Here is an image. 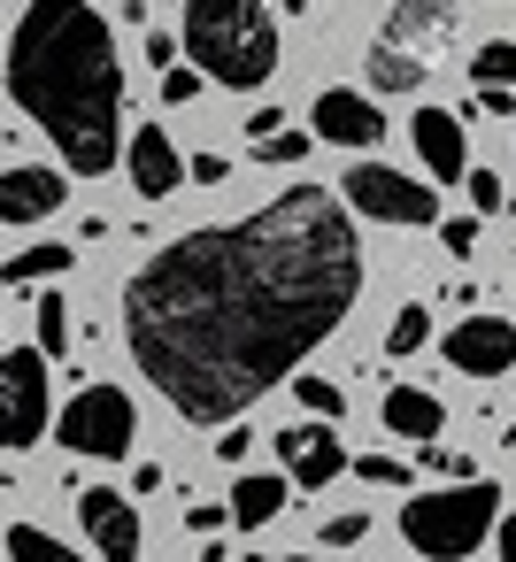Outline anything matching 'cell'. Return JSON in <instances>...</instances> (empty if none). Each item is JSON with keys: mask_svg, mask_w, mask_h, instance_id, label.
Wrapping results in <instances>:
<instances>
[{"mask_svg": "<svg viewBox=\"0 0 516 562\" xmlns=\"http://www.w3.org/2000/svg\"><path fill=\"white\" fill-rule=\"evenodd\" d=\"M355 216L324 186H285L239 224L170 239L124 285V339L186 424H232L285 385L355 308Z\"/></svg>", "mask_w": 516, "mask_h": 562, "instance_id": "1", "label": "cell"}, {"mask_svg": "<svg viewBox=\"0 0 516 562\" xmlns=\"http://www.w3.org/2000/svg\"><path fill=\"white\" fill-rule=\"evenodd\" d=\"M16 109L63 147V170L109 178L124 155V63L93 0H32L9 40Z\"/></svg>", "mask_w": 516, "mask_h": 562, "instance_id": "2", "label": "cell"}, {"mask_svg": "<svg viewBox=\"0 0 516 562\" xmlns=\"http://www.w3.org/2000/svg\"><path fill=\"white\" fill-rule=\"evenodd\" d=\"M186 55L201 78H216L232 93H262L278 78L270 0H186Z\"/></svg>", "mask_w": 516, "mask_h": 562, "instance_id": "3", "label": "cell"}, {"mask_svg": "<svg viewBox=\"0 0 516 562\" xmlns=\"http://www.w3.org/2000/svg\"><path fill=\"white\" fill-rule=\"evenodd\" d=\"M455 40V0H393L385 32L370 40L362 70H370V93H416L439 63V47Z\"/></svg>", "mask_w": 516, "mask_h": 562, "instance_id": "4", "label": "cell"}, {"mask_svg": "<svg viewBox=\"0 0 516 562\" xmlns=\"http://www.w3.org/2000/svg\"><path fill=\"white\" fill-rule=\"evenodd\" d=\"M493 508H501V493H493L485 477H455V485L416 493V501L401 508V539H408L416 554H431V562H462V554L485 547Z\"/></svg>", "mask_w": 516, "mask_h": 562, "instance_id": "5", "label": "cell"}, {"mask_svg": "<svg viewBox=\"0 0 516 562\" xmlns=\"http://www.w3.org/2000/svg\"><path fill=\"white\" fill-rule=\"evenodd\" d=\"M63 447L70 454H101V462H124L132 454V439H139V408H132V393L124 385H86L70 408H63Z\"/></svg>", "mask_w": 516, "mask_h": 562, "instance_id": "6", "label": "cell"}, {"mask_svg": "<svg viewBox=\"0 0 516 562\" xmlns=\"http://www.w3.org/2000/svg\"><path fill=\"white\" fill-rule=\"evenodd\" d=\"M339 201L362 209L370 224H439L431 186H416V178H401V170H385V162H355V170L339 178Z\"/></svg>", "mask_w": 516, "mask_h": 562, "instance_id": "7", "label": "cell"}, {"mask_svg": "<svg viewBox=\"0 0 516 562\" xmlns=\"http://www.w3.org/2000/svg\"><path fill=\"white\" fill-rule=\"evenodd\" d=\"M47 431V355L9 347L0 355V447H32Z\"/></svg>", "mask_w": 516, "mask_h": 562, "instance_id": "8", "label": "cell"}, {"mask_svg": "<svg viewBox=\"0 0 516 562\" xmlns=\"http://www.w3.org/2000/svg\"><path fill=\"white\" fill-rule=\"evenodd\" d=\"M439 355H447L462 378H501V370L516 362V324H508V316H462V324H447Z\"/></svg>", "mask_w": 516, "mask_h": 562, "instance_id": "9", "label": "cell"}, {"mask_svg": "<svg viewBox=\"0 0 516 562\" xmlns=\"http://www.w3.org/2000/svg\"><path fill=\"white\" fill-rule=\"evenodd\" d=\"M278 454H285V477L293 485H332L339 470H347V447H339V431H332V416H316V424H293V431H278L270 439Z\"/></svg>", "mask_w": 516, "mask_h": 562, "instance_id": "10", "label": "cell"}, {"mask_svg": "<svg viewBox=\"0 0 516 562\" xmlns=\"http://www.w3.org/2000/svg\"><path fill=\"white\" fill-rule=\"evenodd\" d=\"M309 132H316V139H332V147H378V139H385V116H378V101H370V93L332 86V93H316Z\"/></svg>", "mask_w": 516, "mask_h": 562, "instance_id": "11", "label": "cell"}, {"mask_svg": "<svg viewBox=\"0 0 516 562\" xmlns=\"http://www.w3.org/2000/svg\"><path fill=\"white\" fill-rule=\"evenodd\" d=\"M78 524L93 531V554L101 562H139V508L124 493H109V485L78 493Z\"/></svg>", "mask_w": 516, "mask_h": 562, "instance_id": "12", "label": "cell"}, {"mask_svg": "<svg viewBox=\"0 0 516 562\" xmlns=\"http://www.w3.org/2000/svg\"><path fill=\"white\" fill-rule=\"evenodd\" d=\"M408 139H416V155H424L431 186H455V178L470 170V147H462V116H455V109H416Z\"/></svg>", "mask_w": 516, "mask_h": 562, "instance_id": "13", "label": "cell"}, {"mask_svg": "<svg viewBox=\"0 0 516 562\" xmlns=\"http://www.w3.org/2000/svg\"><path fill=\"white\" fill-rule=\"evenodd\" d=\"M124 170H132V186H139L147 201H162V193H178V186H186V162H178V147H170V132H162V124H139V132H132Z\"/></svg>", "mask_w": 516, "mask_h": 562, "instance_id": "14", "label": "cell"}, {"mask_svg": "<svg viewBox=\"0 0 516 562\" xmlns=\"http://www.w3.org/2000/svg\"><path fill=\"white\" fill-rule=\"evenodd\" d=\"M63 209V170H0V224H40Z\"/></svg>", "mask_w": 516, "mask_h": 562, "instance_id": "15", "label": "cell"}, {"mask_svg": "<svg viewBox=\"0 0 516 562\" xmlns=\"http://www.w3.org/2000/svg\"><path fill=\"white\" fill-rule=\"evenodd\" d=\"M285 493H293V477H270V470H247V477L232 485V501H224V516H232L239 531H262L270 516H285Z\"/></svg>", "mask_w": 516, "mask_h": 562, "instance_id": "16", "label": "cell"}, {"mask_svg": "<svg viewBox=\"0 0 516 562\" xmlns=\"http://www.w3.org/2000/svg\"><path fill=\"white\" fill-rule=\"evenodd\" d=\"M385 431H393V439H439V431H447L439 393H424V385H393V393H385Z\"/></svg>", "mask_w": 516, "mask_h": 562, "instance_id": "17", "label": "cell"}, {"mask_svg": "<svg viewBox=\"0 0 516 562\" xmlns=\"http://www.w3.org/2000/svg\"><path fill=\"white\" fill-rule=\"evenodd\" d=\"M78 255L70 247H55V239H40V247H24L16 262H0V285H47V278H63Z\"/></svg>", "mask_w": 516, "mask_h": 562, "instance_id": "18", "label": "cell"}, {"mask_svg": "<svg viewBox=\"0 0 516 562\" xmlns=\"http://www.w3.org/2000/svg\"><path fill=\"white\" fill-rule=\"evenodd\" d=\"M9 562H86V554L63 547V539L40 531V524H16V531H9Z\"/></svg>", "mask_w": 516, "mask_h": 562, "instance_id": "19", "label": "cell"}, {"mask_svg": "<svg viewBox=\"0 0 516 562\" xmlns=\"http://www.w3.org/2000/svg\"><path fill=\"white\" fill-rule=\"evenodd\" d=\"M424 339H431V308H424V301H408V308L385 324V355H416Z\"/></svg>", "mask_w": 516, "mask_h": 562, "instance_id": "20", "label": "cell"}, {"mask_svg": "<svg viewBox=\"0 0 516 562\" xmlns=\"http://www.w3.org/2000/svg\"><path fill=\"white\" fill-rule=\"evenodd\" d=\"M470 78H478V86H516V40H485V47L470 55Z\"/></svg>", "mask_w": 516, "mask_h": 562, "instance_id": "21", "label": "cell"}, {"mask_svg": "<svg viewBox=\"0 0 516 562\" xmlns=\"http://www.w3.org/2000/svg\"><path fill=\"white\" fill-rule=\"evenodd\" d=\"M32 324H40V355H63V347H70V308H63V293H40Z\"/></svg>", "mask_w": 516, "mask_h": 562, "instance_id": "22", "label": "cell"}, {"mask_svg": "<svg viewBox=\"0 0 516 562\" xmlns=\"http://www.w3.org/2000/svg\"><path fill=\"white\" fill-rule=\"evenodd\" d=\"M293 401H301L309 416H339V408H347V393H339L332 378H316V370H309V378H293Z\"/></svg>", "mask_w": 516, "mask_h": 562, "instance_id": "23", "label": "cell"}, {"mask_svg": "<svg viewBox=\"0 0 516 562\" xmlns=\"http://www.w3.org/2000/svg\"><path fill=\"white\" fill-rule=\"evenodd\" d=\"M201 86H209V78H201V70H193V63H186V70H178V63H170V70H162V101H170V109H186V101H193V93H201Z\"/></svg>", "mask_w": 516, "mask_h": 562, "instance_id": "24", "label": "cell"}, {"mask_svg": "<svg viewBox=\"0 0 516 562\" xmlns=\"http://www.w3.org/2000/svg\"><path fill=\"white\" fill-rule=\"evenodd\" d=\"M301 155H309V132H285V124H278V132L262 139V162H301Z\"/></svg>", "mask_w": 516, "mask_h": 562, "instance_id": "25", "label": "cell"}, {"mask_svg": "<svg viewBox=\"0 0 516 562\" xmlns=\"http://www.w3.org/2000/svg\"><path fill=\"white\" fill-rule=\"evenodd\" d=\"M462 186H470V201H478V216H493V209H501V201H508V193H501V178H493V170H462Z\"/></svg>", "mask_w": 516, "mask_h": 562, "instance_id": "26", "label": "cell"}, {"mask_svg": "<svg viewBox=\"0 0 516 562\" xmlns=\"http://www.w3.org/2000/svg\"><path fill=\"white\" fill-rule=\"evenodd\" d=\"M355 470H362V485H408V470L393 454H355Z\"/></svg>", "mask_w": 516, "mask_h": 562, "instance_id": "27", "label": "cell"}, {"mask_svg": "<svg viewBox=\"0 0 516 562\" xmlns=\"http://www.w3.org/2000/svg\"><path fill=\"white\" fill-rule=\"evenodd\" d=\"M424 470H439V477H470V454H462V447H431V439H424Z\"/></svg>", "mask_w": 516, "mask_h": 562, "instance_id": "28", "label": "cell"}, {"mask_svg": "<svg viewBox=\"0 0 516 562\" xmlns=\"http://www.w3.org/2000/svg\"><path fill=\"white\" fill-rule=\"evenodd\" d=\"M362 531H370V516H362V508H347V516H332V524H324V547H355Z\"/></svg>", "mask_w": 516, "mask_h": 562, "instance_id": "29", "label": "cell"}, {"mask_svg": "<svg viewBox=\"0 0 516 562\" xmlns=\"http://www.w3.org/2000/svg\"><path fill=\"white\" fill-rule=\"evenodd\" d=\"M439 239H447V255H470V247H478V216H447Z\"/></svg>", "mask_w": 516, "mask_h": 562, "instance_id": "30", "label": "cell"}, {"mask_svg": "<svg viewBox=\"0 0 516 562\" xmlns=\"http://www.w3.org/2000/svg\"><path fill=\"white\" fill-rule=\"evenodd\" d=\"M186 170H193V186H224V178H232V162H224V155H193Z\"/></svg>", "mask_w": 516, "mask_h": 562, "instance_id": "31", "label": "cell"}, {"mask_svg": "<svg viewBox=\"0 0 516 562\" xmlns=\"http://www.w3.org/2000/svg\"><path fill=\"white\" fill-rule=\"evenodd\" d=\"M216 431H224L216 454H224V462H247V431H239V424H216Z\"/></svg>", "mask_w": 516, "mask_h": 562, "instance_id": "32", "label": "cell"}, {"mask_svg": "<svg viewBox=\"0 0 516 562\" xmlns=\"http://www.w3.org/2000/svg\"><path fill=\"white\" fill-rule=\"evenodd\" d=\"M147 63H155V70H170V63H178V40H170V32H155V40H147Z\"/></svg>", "mask_w": 516, "mask_h": 562, "instance_id": "33", "label": "cell"}, {"mask_svg": "<svg viewBox=\"0 0 516 562\" xmlns=\"http://www.w3.org/2000/svg\"><path fill=\"white\" fill-rule=\"evenodd\" d=\"M493 547H501V562H516V508L493 524Z\"/></svg>", "mask_w": 516, "mask_h": 562, "instance_id": "34", "label": "cell"}, {"mask_svg": "<svg viewBox=\"0 0 516 562\" xmlns=\"http://www.w3.org/2000/svg\"><path fill=\"white\" fill-rule=\"evenodd\" d=\"M216 524H224V508H186V531H201V539H209Z\"/></svg>", "mask_w": 516, "mask_h": 562, "instance_id": "35", "label": "cell"}, {"mask_svg": "<svg viewBox=\"0 0 516 562\" xmlns=\"http://www.w3.org/2000/svg\"><path fill=\"white\" fill-rule=\"evenodd\" d=\"M247 562H316V554H247Z\"/></svg>", "mask_w": 516, "mask_h": 562, "instance_id": "36", "label": "cell"}]
</instances>
